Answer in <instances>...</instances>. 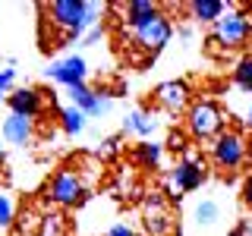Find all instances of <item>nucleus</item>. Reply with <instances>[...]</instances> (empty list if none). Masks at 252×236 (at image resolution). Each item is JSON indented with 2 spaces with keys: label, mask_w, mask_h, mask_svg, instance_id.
Returning <instances> with one entry per match:
<instances>
[{
  "label": "nucleus",
  "mask_w": 252,
  "mask_h": 236,
  "mask_svg": "<svg viewBox=\"0 0 252 236\" xmlns=\"http://www.w3.org/2000/svg\"><path fill=\"white\" fill-rule=\"evenodd\" d=\"M41 13L47 16L44 22H51V26L60 31L63 44L82 38V31L89 29V22H85V16H89V3H82V0H54V3L41 6Z\"/></svg>",
  "instance_id": "f257e3e1"
},
{
  "label": "nucleus",
  "mask_w": 252,
  "mask_h": 236,
  "mask_svg": "<svg viewBox=\"0 0 252 236\" xmlns=\"http://www.w3.org/2000/svg\"><path fill=\"white\" fill-rule=\"evenodd\" d=\"M252 35V22L249 16L236 13V10H227L220 19L215 22V31H211V44H220V51H236L249 41Z\"/></svg>",
  "instance_id": "f03ea898"
},
{
  "label": "nucleus",
  "mask_w": 252,
  "mask_h": 236,
  "mask_svg": "<svg viewBox=\"0 0 252 236\" xmlns=\"http://www.w3.org/2000/svg\"><path fill=\"white\" fill-rule=\"evenodd\" d=\"M186 123L195 139H218L224 132V110L215 101H195V104H189Z\"/></svg>",
  "instance_id": "7ed1b4c3"
},
{
  "label": "nucleus",
  "mask_w": 252,
  "mask_h": 236,
  "mask_svg": "<svg viewBox=\"0 0 252 236\" xmlns=\"http://www.w3.org/2000/svg\"><path fill=\"white\" fill-rule=\"evenodd\" d=\"M170 35H173L170 19L164 13H158V16H152V19L145 22V26H139V29L129 31V41L136 47H142V51H148V54H158L164 44L170 41Z\"/></svg>",
  "instance_id": "20e7f679"
},
{
  "label": "nucleus",
  "mask_w": 252,
  "mask_h": 236,
  "mask_svg": "<svg viewBox=\"0 0 252 236\" xmlns=\"http://www.w3.org/2000/svg\"><path fill=\"white\" fill-rule=\"evenodd\" d=\"M205 161L202 157H195V154H186L183 161H177V167L170 170V179H167V186H170V195L177 199L180 192H192V189H199L205 183Z\"/></svg>",
  "instance_id": "39448f33"
},
{
  "label": "nucleus",
  "mask_w": 252,
  "mask_h": 236,
  "mask_svg": "<svg viewBox=\"0 0 252 236\" xmlns=\"http://www.w3.org/2000/svg\"><path fill=\"white\" fill-rule=\"evenodd\" d=\"M211 157H215V164L220 170L240 167V164L246 161V139H243L240 132H233V129H224L215 139V145H211Z\"/></svg>",
  "instance_id": "423d86ee"
},
{
  "label": "nucleus",
  "mask_w": 252,
  "mask_h": 236,
  "mask_svg": "<svg viewBox=\"0 0 252 236\" xmlns=\"http://www.w3.org/2000/svg\"><path fill=\"white\" fill-rule=\"evenodd\" d=\"M85 186H82V177H79L76 170L63 167L57 177L51 179V186H47V199H51L54 205H60V208H69V205H76L79 199H82Z\"/></svg>",
  "instance_id": "0eeeda50"
},
{
  "label": "nucleus",
  "mask_w": 252,
  "mask_h": 236,
  "mask_svg": "<svg viewBox=\"0 0 252 236\" xmlns=\"http://www.w3.org/2000/svg\"><path fill=\"white\" fill-rule=\"evenodd\" d=\"M142 208H145V227L152 236H170L173 233V217H170V208L164 202V195L152 192Z\"/></svg>",
  "instance_id": "6e6552de"
},
{
  "label": "nucleus",
  "mask_w": 252,
  "mask_h": 236,
  "mask_svg": "<svg viewBox=\"0 0 252 236\" xmlns=\"http://www.w3.org/2000/svg\"><path fill=\"white\" fill-rule=\"evenodd\" d=\"M69 98H73V107H79L85 117H104L110 110V94L107 91H92L85 82H79L69 88Z\"/></svg>",
  "instance_id": "1a4fd4ad"
},
{
  "label": "nucleus",
  "mask_w": 252,
  "mask_h": 236,
  "mask_svg": "<svg viewBox=\"0 0 252 236\" xmlns=\"http://www.w3.org/2000/svg\"><path fill=\"white\" fill-rule=\"evenodd\" d=\"M155 104L164 107L167 114H180V110H186L189 107V85L186 82H177V79L161 82L155 88Z\"/></svg>",
  "instance_id": "9d476101"
},
{
  "label": "nucleus",
  "mask_w": 252,
  "mask_h": 236,
  "mask_svg": "<svg viewBox=\"0 0 252 236\" xmlns=\"http://www.w3.org/2000/svg\"><path fill=\"white\" fill-rule=\"evenodd\" d=\"M85 73H89V66H85V60H82V57L57 60V63H51V69H47V76H51L54 82L66 85V88H73V85L85 82Z\"/></svg>",
  "instance_id": "9b49d317"
},
{
  "label": "nucleus",
  "mask_w": 252,
  "mask_h": 236,
  "mask_svg": "<svg viewBox=\"0 0 252 236\" xmlns=\"http://www.w3.org/2000/svg\"><path fill=\"white\" fill-rule=\"evenodd\" d=\"M6 104H10V114H19V117H26V120H32V117L41 114L44 98H41L38 88H16L10 98H6Z\"/></svg>",
  "instance_id": "f8f14e48"
},
{
  "label": "nucleus",
  "mask_w": 252,
  "mask_h": 236,
  "mask_svg": "<svg viewBox=\"0 0 252 236\" xmlns=\"http://www.w3.org/2000/svg\"><path fill=\"white\" fill-rule=\"evenodd\" d=\"M161 10H158V3H152V0H129V3H123V29H139L145 26L152 16H158Z\"/></svg>",
  "instance_id": "ddd939ff"
},
{
  "label": "nucleus",
  "mask_w": 252,
  "mask_h": 236,
  "mask_svg": "<svg viewBox=\"0 0 252 236\" xmlns=\"http://www.w3.org/2000/svg\"><path fill=\"white\" fill-rule=\"evenodd\" d=\"M189 13H192L195 22H218L220 16L230 10V3H224V0H192V3H186Z\"/></svg>",
  "instance_id": "4468645a"
},
{
  "label": "nucleus",
  "mask_w": 252,
  "mask_h": 236,
  "mask_svg": "<svg viewBox=\"0 0 252 236\" xmlns=\"http://www.w3.org/2000/svg\"><path fill=\"white\" fill-rule=\"evenodd\" d=\"M3 139L13 142V145H29L32 142V120H26L19 114H10L3 120Z\"/></svg>",
  "instance_id": "2eb2a0df"
},
{
  "label": "nucleus",
  "mask_w": 252,
  "mask_h": 236,
  "mask_svg": "<svg viewBox=\"0 0 252 236\" xmlns=\"http://www.w3.org/2000/svg\"><path fill=\"white\" fill-rule=\"evenodd\" d=\"M155 120H152V114L148 110H129L126 114V120H123V132H136V136H152L155 132Z\"/></svg>",
  "instance_id": "dca6fc26"
},
{
  "label": "nucleus",
  "mask_w": 252,
  "mask_h": 236,
  "mask_svg": "<svg viewBox=\"0 0 252 236\" xmlns=\"http://www.w3.org/2000/svg\"><path fill=\"white\" fill-rule=\"evenodd\" d=\"M161 154H164V148L155 145V142H142V145H136V151H132L136 164H139V167H145V170L158 167V164H161Z\"/></svg>",
  "instance_id": "f3484780"
},
{
  "label": "nucleus",
  "mask_w": 252,
  "mask_h": 236,
  "mask_svg": "<svg viewBox=\"0 0 252 236\" xmlns=\"http://www.w3.org/2000/svg\"><path fill=\"white\" fill-rule=\"evenodd\" d=\"M60 120H63V129H66L69 136H79V132L85 129V120H89V117H85L79 107H66L60 114Z\"/></svg>",
  "instance_id": "a211bd4d"
},
{
  "label": "nucleus",
  "mask_w": 252,
  "mask_h": 236,
  "mask_svg": "<svg viewBox=\"0 0 252 236\" xmlns=\"http://www.w3.org/2000/svg\"><path fill=\"white\" fill-rule=\"evenodd\" d=\"M233 82L240 85L243 91H252V57H243L233 69Z\"/></svg>",
  "instance_id": "6ab92c4d"
},
{
  "label": "nucleus",
  "mask_w": 252,
  "mask_h": 236,
  "mask_svg": "<svg viewBox=\"0 0 252 236\" xmlns=\"http://www.w3.org/2000/svg\"><path fill=\"white\" fill-rule=\"evenodd\" d=\"M38 236H63V217L60 214H47L38 227Z\"/></svg>",
  "instance_id": "aec40b11"
},
{
  "label": "nucleus",
  "mask_w": 252,
  "mask_h": 236,
  "mask_svg": "<svg viewBox=\"0 0 252 236\" xmlns=\"http://www.w3.org/2000/svg\"><path fill=\"white\" fill-rule=\"evenodd\" d=\"M195 217H199V224H215V220H218V205L215 202H199Z\"/></svg>",
  "instance_id": "412c9836"
},
{
  "label": "nucleus",
  "mask_w": 252,
  "mask_h": 236,
  "mask_svg": "<svg viewBox=\"0 0 252 236\" xmlns=\"http://www.w3.org/2000/svg\"><path fill=\"white\" fill-rule=\"evenodd\" d=\"M13 224V202L6 195H0V227H10Z\"/></svg>",
  "instance_id": "4be33fe9"
},
{
  "label": "nucleus",
  "mask_w": 252,
  "mask_h": 236,
  "mask_svg": "<svg viewBox=\"0 0 252 236\" xmlns=\"http://www.w3.org/2000/svg\"><path fill=\"white\" fill-rule=\"evenodd\" d=\"M13 82H16V69H10V66H3L0 69V91H10L13 88Z\"/></svg>",
  "instance_id": "5701e85b"
},
{
  "label": "nucleus",
  "mask_w": 252,
  "mask_h": 236,
  "mask_svg": "<svg viewBox=\"0 0 252 236\" xmlns=\"http://www.w3.org/2000/svg\"><path fill=\"white\" fill-rule=\"evenodd\" d=\"M101 38H104V26H94V29H89V31H85L82 44H98Z\"/></svg>",
  "instance_id": "b1692460"
},
{
  "label": "nucleus",
  "mask_w": 252,
  "mask_h": 236,
  "mask_svg": "<svg viewBox=\"0 0 252 236\" xmlns=\"http://www.w3.org/2000/svg\"><path fill=\"white\" fill-rule=\"evenodd\" d=\"M167 145H170V151H183L186 148V139L180 136V132H170V139H167Z\"/></svg>",
  "instance_id": "393cba45"
},
{
  "label": "nucleus",
  "mask_w": 252,
  "mask_h": 236,
  "mask_svg": "<svg viewBox=\"0 0 252 236\" xmlns=\"http://www.w3.org/2000/svg\"><path fill=\"white\" fill-rule=\"evenodd\" d=\"M107 236H136V233H132L126 224H117V227H110V230H107Z\"/></svg>",
  "instance_id": "a878e982"
},
{
  "label": "nucleus",
  "mask_w": 252,
  "mask_h": 236,
  "mask_svg": "<svg viewBox=\"0 0 252 236\" xmlns=\"http://www.w3.org/2000/svg\"><path fill=\"white\" fill-rule=\"evenodd\" d=\"M117 145H120V139H117V136L104 139V154H114V151H117Z\"/></svg>",
  "instance_id": "bb28decb"
},
{
  "label": "nucleus",
  "mask_w": 252,
  "mask_h": 236,
  "mask_svg": "<svg viewBox=\"0 0 252 236\" xmlns=\"http://www.w3.org/2000/svg\"><path fill=\"white\" fill-rule=\"evenodd\" d=\"M243 202H246L249 208H252V177L246 179V186H243Z\"/></svg>",
  "instance_id": "cd10ccee"
},
{
  "label": "nucleus",
  "mask_w": 252,
  "mask_h": 236,
  "mask_svg": "<svg viewBox=\"0 0 252 236\" xmlns=\"http://www.w3.org/2000/svg\"><path fill=\"white\" fill-rule=\"evenodd\" d=\"M230 236H252V230H249V224H240V227H236V230H233Z\"/></svg>",
  "instance_id": "c85d7f7f"
},
{
  "label": "nucleus",
  "mask_w": 252,
  "mask_h": 236,
  "mask_svg": "<svg viewBox=\"0 0 252 236\" xmlns=\"http://www.w3.org/2000/svg\"><path fill=\"white\" fill-rule=\"evenodd\" d=\"M246 157H249V164H252V139L246 142Z\"/></svg>",
  "instance_id": "c756f323"
},
{
  "label": "nucleus",
  "mask_w": 252,
  "mask_h": 236,
  "mask_svg": "<svg viewBox=\"0 0 252 236\" xmlns=\"http://www.w3.org/2000/svg\"><path fill=\"white\" fill-rule=\"evenodd\" d=\"M249 126H252V107H249Z\"/></svg>",
  "instance_id": "7c9ffc66"
},
{
  "label": "nucleus",
  "mask_w": 252,
  "mask_h": 236,
  "mask_svg": "<svg viewBox=\"0 0 252 236\" xmlns=\"http://www.w3.org/2000/svg\"><path fill=\"white\" fill-rule=\"evenodd\" d=\"M0 101H3V91H0Z\"/></svg>",
  "instance_id": "2f4dec72"
}]
</instances>
